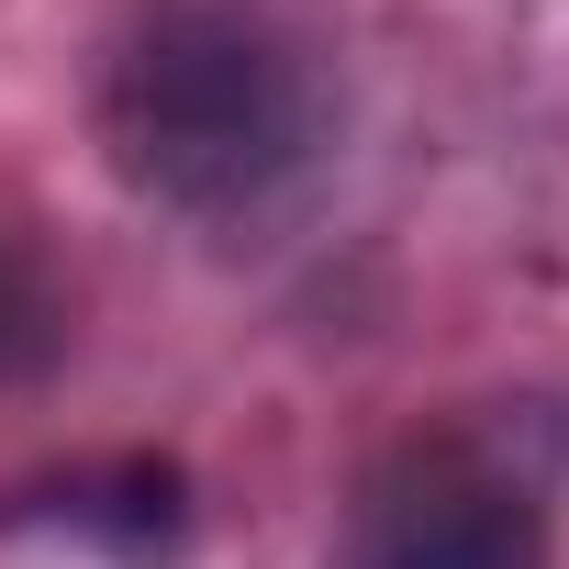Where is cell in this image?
Segmentation results:
<instances>
[{"label":"cell","mask_w":569,"mask_h":569,"mask_svg":"<svg viewBox=\"0 0 569 569\" xmlns=\"http://www.w3.org/2000/svg\"><path fill=\"white\" fill-rule=\"evenodd\" d=\"M90 123L134 201L234 223L325 168L347 57L313 0H134L101 46Z\"/></svg>","instance_id":"6da1fadb"},{"label":"cell","mask_w":569,"mask_h":569,"mask_svg":"<svg viewBox=\"0 0 569 569\" xmlns=\"http://www.w3.org/2000/svg\"><path fill=\"white\" fill-rule=\"evenodd\" d=\"M68 525H79V536H101V547H123V558H168V547L190 536V502H179V469L123 458L112 480H79Z\"/></svg>","instance_id":"3957f363"},{"label":"cell","mask_w":569,"mask_h":569,"mask_svg":"<svg viewBox=\"0 0 569 569\" xmlns=\"http://www.w3.org/2000/svg\"><path fill=\"white\" fill-rule=\"evenodd\" d=\"M347 569H547V491L525 480V413L402 447L358 491Z\"/></svg>","instance_id":"7a4b0ae2"}]
</instances>
